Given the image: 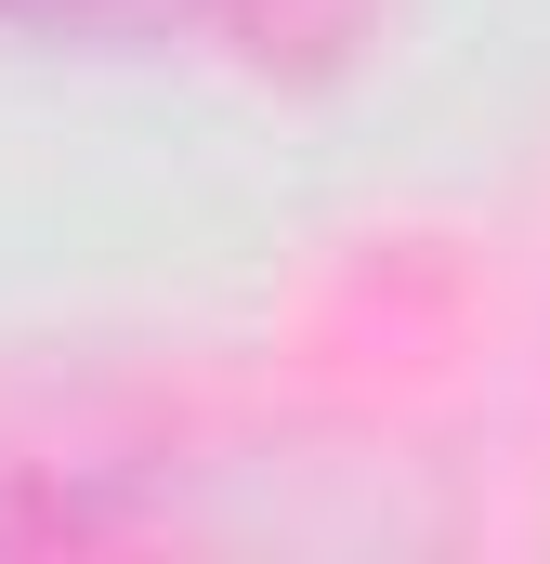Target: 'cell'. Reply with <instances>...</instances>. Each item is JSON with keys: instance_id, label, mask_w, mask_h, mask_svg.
Masks as SVG:
<instances>
[{"instance_id": "cell-1", "label": "cell", "mask_w": 550, "mask_h": 564, "mask_svg": "<svg viewBox=\"0 0 550 564\" xmlns=\"http://www.w3.org/2000/svg\"><path fill=\"white\" fill-rule=\"evenodd\" d=\"M263 79H341L367 40H381V13L394 0H197Z\"/></svg>"}, {"instance_id": "cell-2", "label": "cell", "mask_w": 550, "mask_h": 564, "mask_svg": "<svg viewBox=\"0 0 550 564\" xmlns=\"http://www.w3.org/2000/svg\"><path fill=\"white\" fill-rule=\"evenodd\" d=\"M144 0H0V26H26V40H92V26H132Z\"/></svg>"}]
</instances>
